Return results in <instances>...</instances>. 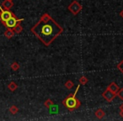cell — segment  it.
<instances>
[{
	"label": "cell",
	"mask_w": 123,
	"mask_h": 121,
	"mask_svg": "<svg viewBox=\"0 0 123 121\" xmlns=\"http://www.w3.org/2000/svg\"><path fill=\"white\" fill-rule=\"evenodd\" d=\"M79 83L82 84V85H85V84H87V82H89V80H88V78L85 76H82V77L79 78Z\"/></svg>",
	"instance_id": "obj_15"
},
{
	"label": "cell",
	"mask_w": 123,
	"mask_h": 121,
	"mask_svg": "<svg viewBox=\"0 0 123 121\" xmlns=\"http://www.w3.org/2000/svg\"><path fill=\"white\" fill-rule=\"evenodd\" d=\"M49 109H50V110H49L50 114H56V113H58V106L57 105L53 104V105L51 106Z\"/></svg>",
	"instance_id": "obj_13"
},
{
	"label": "cell",
	"mask_w": 123,
	"mask_h": 121,
	"mask_svg": "<svg viewBox=\"0 0 123 121\" xmlns=\"http://www.w3.org/2000/svg\"><path fill=\"white\" fill-rule=\"evenodd\" d=\"M13 30H14V32L16 33V34H19V33L22 32V31H23V27L20 25V23H19V24H16V25L13 28Z\"/></svg>",
	"instance_id": "obj_11"
},
{
	"label": "cell",
	"mask_w": 123,
	"mask_h": 121,
	"mask_svg": "<svg viewBox=\"0 0 123 121\" xmlns=\"http://www.w3.org/2000/svg\"><path fill=\"white\" fill-rule=\"evenodd\" d=\"M64 86H65V87L67 89H71V88H73V87H74V82H73V81L68 80V81H67V82H65Z\"/></svg>",
	"instance_id": "obj_14"
},
{
	"label": "cell",
	"mask_w": 123,
	"mask_h": 121,
	"mask_svg": "<svg viewBox=\"0 0 123 121\" xmlns=\"http://www.w3.org/2000/svg\"><path fill=\"white\" fill-rule=\"evenodd\" d=\"M18 111H19V109H18V107L15 105H12L10 107V109H9V112L12 114H16L18 113Z\"/></svg>",
	"instance_id": "obj_16"
},
{
	"label": "cell",
	"mask_w": 123,
	"mask_h": 121,
	"mask_svg": "<svg viewBox=\"0 0 123 121\" xmlns=\"http://www.w3.org/2000/svg\"><path fill=\"white\" fill-rule=\"evenodd\" d=\"M11 69H12L13 71H18L19 69V63L18 62H13L12 64H11Z\"/></svg>",
	"instance_id": "obj_17"
},
{
	"label": "cell",
	"mask_w": 123,
	"mask_h": 121,
	"mask_svg": "<svg viewBox=\"0 0 123 121\" xmlns=\"http://www.w3.org/2000/svg\"><path fill=\"white\" fill-rule=\"evenodd\" d=\"M94 114H95V116H96V118H97V119H103V118L105 117V113L101 109H99L97 111H96Z\"/></svg>",
	"instance_id": "obj_10"
},
{
	"label": "cell",
	"mask_w": 123,
	"mask_h": 121,
	"mask_svg": "<svg viewBox=\"0 0 123 121\" xmlns=\"http://www.w3.org/2000/svg\"><path fill=\"white\" fill-rule=\"evenodd\" d=\"M23 20H24V19H17V18L15 17V15L14 14V15H13L11 18H9L4 24L8 28V29H13L16 24L22 22Z\"/></svg>",
	"instance_id": "obj_4"
},
{
	"label": "cell",
	"mask_w": 123,
	"mask_h": 121,
	"mask_svg": "<svg viewBox=\"0 0 123 121\" xmlns=\"http://www.w3.org/2000/svg\"><path fill=\"white\" fill-rule=\"evenodd\" d=\"M14 34H15V33L14 32L13 29H7L5 32H4V35H5V37L8 38V39H11V38L14 35Z\"/></svg>",
	"instance_id": "obj_9"
},
{
	"label": "cell",
	"mask_w": 123,
	"mask_h": 121,
	"mask_svg": "<svg viewBox=\"0 0 123 121\" xmlns=\"http://www.w3.org/2000/svg\"><path fill=\"white\" fill-rule=\"evenodd\" d=\"M116 93H114L113 92H111L108 87L102 93V97L104 98L106 101H108V102H111V101L116 98Z\"/></svg>",
	"instance_id": "obj_6"
},
{
	"label": "cell",
	"mask_w": 123,
	"mask_h": 121,
	"mask_svg": "<svg viewBox=\"0 0 123 121\" xmlns=\"http://www.w3.org/2000/svg\"><path fill=\"white\" fill-rule=\"evenodd\" d=\"M120 109H121V110H123V104H121V106H120Z\"/></svg>",
	"instance_id": "obj_23"
},
{
	"label": "cell",
	"mask_w": 123,
	"mask_h": 121,
	"mask_svg": "<svg viewBox=\"0 0 123 121\" xmlns=\"http://www.w3.org/2000/svg\"><path fill=\"white\" fill-rule=\"evenodd\" d=\"M2 6L4 9H7V10H9L10 9H12V7L14 6V3L10 0H4L2 4Z\"/></svg>",
	"instance_id": "obj_7"
},
{
	"label": "cell",
	"mask_w": 123,
	"mask_h": 121,
	"mask_svg": "<svg viewBox=\"0 0 123 121\" xmlns=\"http://www.w3.org/2000/svg\"><path fill=\"white\" fill-rule=\"evenodd\" d=\"M31 30L46 46H50L63 32V29L46 13L41 16Z\"/></svg>",
	"instance_id": "obj_1"
},
{
	"label": "cell",
	"mask_w": 123,
	"mask_h": 121,
	"mask_svg": "<svg viewBox=\"0 0 123 121\" xmlns=\"http://www.w3.org/2000/svg\"><path fill=\"white\" fill-rule=\"evenodd\" d=\"M53 104H54V102H53L52 100H51V99H47V100L44 103V105L46 106V108H48V109H49L51 106H52Z\"/></svg>",
	"instance_id": "obj_18"
},
{
	"label": "cell",
	"mask_w": 123,
	"mask_h": 121,
	"mask_svg": "<svg viewBox=\"0 0 123 121\" xmlns=\"http://www.w3.org/2000/svg\"><path fill=\"white\" fill-rule=\"evenodd\" d=\"M108 88L110 89V90L111 91V92H113L114 93H116V92H118V90H119L120 87H118V85L116 83V82H111V84H110L109 86H108Z\"/></svg>",
	"instance_id": "obj_8"
},
{
	"label": "cell",
	"mask_w": 123,
	"mask_h": 121,
	"mask_svg": "<svg viewBox=\"0 0 123 121\" xmlns=\"http://www.w3.org/2000/svg\"><path fill=\"white\" fill-rule=\"evenodd\" d=\"M13 15H14V14L12 12H10L9 10H7V9H4L2 6L0 5V20H1V22L3 24H4Z\"/></svg>",
	"instance_id": "obj_3"
},
{
	"label": "cell",
	"mask_w": 123,
	"mask_h": 121,
	"mask_svg": "<svg viewBox=\"0 0 123 121\" xmlns=\"http://www.w3.org/2000/svg\"><path fill=\"white\" fill-rule=\"evenodd\" d=\"M120 16H121V18H122V19H123V9H122V10L121 11V13H120Z\"/></svg>",
	"instance_id": "obj_22"
},
{
	"label": "cell",
	"mask_w": 123,
	"mask_h": 121,
	"mask_svg": "<svg viewBox=\"0 0 123 121\" xmlns=\"http://www.w3.org/2000/svg\"><path fill=\"white\" fill-rule=\"evenodd\" d=\"M79 88H80V86L79 85L74 94L68 95L64 100H62V104H63L69 111H74V110H75V109H78L81 106V102L76 98V94L79 92Z\"/></svg>",
	"instance_id": "obj_2"
},
{
	"label": "cell",
	"mask_w": 123,
	"mask_h": 121,
	"mask_svg": "<svg viewBox=\"0 0 123 121\" xmlns=\"http://www.w3.org/2000/svg\"><path fill=\"white\" fill-rule=\"evenodd\" d=\"M116 95H117L121 100H123V88H119L118 92H116Z\"/></svg>",
	"instance_id": "obj_19"
},
{
	"label": "cell",
	"mask_w": 123,
	"mask_h": 121,
	"mask_svg": "<svg viewBox=\"0 0 123 121\" xmlns=\"http://www.w3.org/2000/svg\"><path fill=\"white\" fill-rule=\"evenodd\" d=\"M117 68H118V70L123 74V60L117 65Z\"/></svg>",
	"instance_id": "obj_20"
},
{
	"label": "cell",
	"mask_w": 123,
	"mask_h": 121,
	"mask_svg": "<svg viewBox=\"0 0 123 121\" xmlns=\"http://www.w3.org/2000/svg\"><path fill=\"white\" fill-rule=\"evenodd\" d=\"M8 88H9V90L11 91V92H14V91H15L16 89L18 88V86H17V84H16L14 82H11L8 85Z\"/></svg>",
	"instance_id": "obj_12"
},
{
	"label": "cell",
	"mask_w": 123,
	"mask_h": 121,
	"mask_svg": "<svg viewBox=\"0 0 123 121\" xmlns=\"http://www.w3.org/2000/svg\"><path fill=\"white\" fill-rule=\"evenodd\" d=\"M10 1H13V0H10Z\"/></svg>",
	"instance_id": "obj_24"
},
{
	"label": "cell",
	"mask_w": 123,
	"mask_h": 121,
	"mask_svg": "<svg viewBox=\"0 0 123 121\" xmlns=\"http://www.w3.org/2000/svg\"><path fill=\"white\" fill-rule=\"evenodd\" d=\"M68 9L74 15H77L82 10V5L78 1H73V3L68 7Z\"/></svg>",
	"instance_id": "obj_5"
},
{
	"label": "cell",
	"mask_w": 123,
	"mask_h": 121,
	"mask_svg": "<svg viewBox=\"0 0 123 121\" xmlns=\"http://www.w3.org/2000/svg\"><path fill=\"white\" fill-rule=\"evenodd\" d=\"M120 115L123 118V110H121V109H120Z\"/></svg>",
	"instance_id": "obj_21"
}]
</instances>
